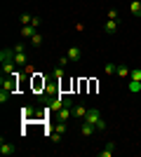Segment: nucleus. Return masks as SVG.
Here are the masks:
<instances>
[{"label": "nucleus", "mask_w": 141, "mask_h": 157, "mask_svg": "<svg viewBox=\"0 0 141 157\" xmlns=\"http://www.w3.org/2000/svg\"><path fill=\"white\" fill-rule=\"evenodd\" d=\"M85 120H87L89 124H94V127H96V131H106V122L101 120V113L96 110V108H89V110H87V115H85Z\"/></svg>", "instance_id": "obj_1"}, {"label": "nucleus", "mask_w": 141, "mask_h": 157, "mask_svg": "<svg viewBox=\"0 0 141 157\" xmlns=\"http://www.w3.org/2000/svg\"><path fill=\"white\" fill-rule=\"evenodd\" d=\"M80 54H82L80 45H71V47H68V52H66V56L71 61H80Z\"/></svg>", "instance_id": "obj_2"}, {"label": "nucleus", "mask_w": 141, "mask_h": 157, "mask_svg": "<svg viewBox=\"0 0 141 157\" xmlns=\"http://www.w3.org/2000/svg\"><path fill=\"white\" fill-rule=\"evenodd\" d=\"M118 28H120V21H115V19H108L106 24H104V33H108V35H113Z\"/></svg>", "instance_id": "obj_3"}, {"label": "nucleus", "mask_w": 141, "mask_h": 157, "mask_svg": "<svg viewBox=\"0 0 141 157\" xmlns=\"http://www.w3.org/2000/svg\"><path fill=\"white\" fill-rule=\"evenodd\" d=\"M57 115H59V122H68V120L73 117V108H68V105H64V108H61V110L57 113Z\"/></svg>", "instance_id": "obj_4"}, {"label": "nucleus", "mask_w": 141, "mask_h": 157, "mask_svg": "<svg viewBox=\"0 0 141 157\" xmlns=\"http://www.w3.org/2000/svg\"><path fill=\"white\" fill-rule=\"evenodd\" d=\"M7 61H14V49L12 47H5L0 52V63H7Z\"/></svg>", "instance_id": "obj_5"}, {"label": "nucleus", "mask_w": 141, "mask_h": 157, "mask_svg": "<svg viewBox=\"0 0 141 157\" xmlns=\"http://www.w3.org/2000/svg\"><path fill=\"white\" fill-rule=\"evenodd\" d=\"M129 14L136 17V19H141V0H132L129 2Z\"/></svg>", "instance_id": "obj_6"}, {"label": "nucleus", "mask_w": 141, "mask_h": 157, "mask_svg": "<svg viewBox=\"0 0 141 157\" xmlns=\"http://www.w3.org/2000/svg\"><path fill=\"white\" fill-rule=\"evenodd\" d=\"M94 131H96V127L89 124L87 120H82V124H80V134H82V136H92Z\"/></svg>", "instance_id": "obj_7"}, {"label": "nucleus", "mask_w": 141, "mask_h": 157, "mask_svg": "<svg viewBox=\"0 0 141 157\" xmlns=\"http://www.w3.org/2000/svg\"><path fill=\"white\" fill-rule=\"evenodd\" d=\"M14 63L17 66H26V52H24V49H14Z\"/></svg>", "instance_id": "obj_8"}, {"label": "nucleus", "mask_w": 141, "mask_h": 157, "mask_svg": "<svg viewBox=\"0 0 141 157\" xmlns=\"http://www.w3.org/2000/svg\"><path fill=\"white\" fill-rule=\"evenodd\" d=\"M35 33H38V28H35L33 24H28V26H21V38H33Z\"/></svg>", "instance_id": "obj_9"}, {"label": "nucleus", "mask_w": 141, "mask_h": 157, "mask_svg": "<svg viewBox=\"0 0 141 157\" xmlns=\"http://www.w3.org/2000/svg\"><path fill=\"white\" fill-rule=\"evenodd\" d=\"M87 110L89 108H85V105H73V117H78V120H85V115H87Z\"/></svg>", "instance_id": "obj_10"}, {"label": "nucleus", "mask_w": 141, "mask_h": 157, "mask_svg": "<svg viewBox=\"0 0 141 157\" xmlns=\"http://www.w3.org/2000/svg\"><path fill=\"white\" fill-rule=\"evenodd\" d=\"M115 73H118V78H122V80H129V73H132V68H129V66H125V63H120Z\"/></svg>", "instance_id": "obj_11"}, {"label": "nucleus", "mask_w": 141, "mask_h": 157, "mask_svg": "<svg viewBox=\"0 0 141 157\" xmlns=\"http://www.w3.org/2000/svg\"><path fill=\"white\" fill-rule=\"evenodd\" d=\"M0 152H2L5 157L14 155V145H12V143H5V141H2V143H0Z\"/></svg>", "instance_id": "obj_12"}, {"label": "nucleus", "mask_w": 141, "mask_h": 157, "mask_svg": "<svg viewBox=\"0 0 141 157\" xmlns=\"http://www.w3.org/2000/svg\"><path fill=\"white\" fill-rule=\"evenodd\" d=\"M14 61H7V63H2V75H14Z\"/></svg>", "instance_id": "obj_13"}, {"label": "nucleus", "mask_w": 141, "mask_h": 157, "mask_svg": "<svg viewBox=\"0 0 141 157\" xmlns=\"http://www.w3.org/2000/svg\"><path fill=\"white\" fill-rule=\"evenodd\" d=\"M127 89H129L132 94H139V92H141V82H136V80H129V82H127Z\"/></svg>", "instance_id": "obj_14"}, {"label": "nucleus", "mask_w": 141, "mask_h": 157, "mask_svg": "<svg viewBox=\"0 0 141 157\" xmlns=\"http://www.w3.org/2000/svg\"><path fill=\"white\" fill-rule=\"evenodd\" d=\"M113 150H115V143H106V148L99 152V157H111V155H113Z\"/></svg>", "instance_id": "obj_15"}, {"label": "nucleus", "mask_w": 141, "mask_h": 157, "mask_svg": "<svg viewBox=\"0 0 141 157\" xmlns=\"http://www.w3.org/2000/svg\"><path fill=\"white\" fill-rule=\"evenodd\" d=\"M31 45H33L35 49H40V47H42V35H40V33H35L33 38H31Z\"/></svg>", "instance_id": "obj_16"}, {"label": "nucleus", "mask_w": 141, "mask_h": 157, "mask_svg": "<svg viewBox=\"0 0 141 157\" xmlns=\"http://www.w3.org/2000/svg\"><path fill=\"white\" fill-rule=\"evenodd\" d=\"M104 71H106L108 75H113V73L118 71V63H113V61H106V66H104Z\"/></svg>", "instance_id": "obj_17"}, {"label": "nucleus", "mask_w": 141, "mask_h": 157, "mask_svg": "<svg viewBox=\"0 0 141 157\" xmlns=\"http://www.w3.org/2000/svg\"><path fill=\"white\" fill-rule=\"evenodd\" d=\"M19 21H21V26H28V24L33 21V14H26V12H24V14L19 17Z\"/></svg>", "instance_id": "obj_18"}, {"label": "nucleus", "mask_w": 141, "mask_h": 157, "mask_svg": "<svg viewBox=\"0 0 141 157\" xmlns=\"http://www.w3.org/2000/svg\"><path fill=\"white\" fill-rule=\"evenodd\" d=\"M129 80H136V82H141V68H132V73H129Z\"/></svg>", "instance_id": "obj_19"}, {"label": "nucleus", "mask_w": 141, "mask_h": 157, "mask_svg": "<svg viewBox=\"0 0 141 157\" xmlns=\"http://www.w3.org/2000/svg\"><path fill=\"white\" fill-rule=\"evenodd\" d=\"M108 19H115V21H120V19H118V10H115V7H111V10H108Z\"/></svg>", "instance_id": "obj_20"}, {"label": "nucleus", "mask_w": 141, "mask_h": 157, "mask_svg": "<svg viewBox=\"0 0 141 157\" xmlns=\"http://www.w3.org/2000/svg\"><path fill=\"white\" fill-rule=\"evenodd\" d=\"M61 136H64L61 131H54V134H52L49 138H52V143H59V141H61Z\"/></svg>", "instance_id": "obj_21"}, {"label": "nucleus", "mask_w": 141, "mask_h": 157, "mask_svg": "<svg viewBox=\"0 0 141 157\" xmlns=\"http://www.w3.org/2000/svg\"><path fill=\"white\" fill-rule=\"evenodd\" d=\"M10 94H12V92H7V89H2V94H0V103H5L7 98H10Z\"/></svg>", "instance_id": "obj_22"}, {"label": "nucleus", "mask_w": 141, "mask_h": 157, "mask_svg": "<svg viewBox=\"0 0 141 157\" xmlns=\"http://www.w3.org/2000/svg\"><path fill=\"white\" fill-rule=\"evenodd\" d=\"M31 24H33L35 28H40V17H38V14H33V21H31Z\"/></svg>", "instance_id": "obj_23"}, {"label": "nucleus", "mask_w": 141, "mask_h": 157, "mask_svg": "<svg viewBox=\"0 0 141 157\" xmlns=\"http://www.w3.org/2000/svg\"><path fill=\"white\" fill-rule=\"evenodd\" d=\"M68 61H71V59H68L66 54H64V56H61V59H59V66H61V68H64V66H66V63H68Z\"/></svg>", "instance_id": "obj_24"}]
</instances>
